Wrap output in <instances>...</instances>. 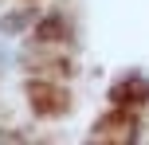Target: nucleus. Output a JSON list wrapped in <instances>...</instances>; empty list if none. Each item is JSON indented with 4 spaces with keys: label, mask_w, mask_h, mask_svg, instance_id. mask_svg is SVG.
Segmentation results:
<instances>
[{
    "label": "nucleus",
    "mask_w": 149,
    "mask_h": 145,
    "mask_svg": "<svg viewBox=\"0 0 149 145\" xmlns=\"http://www.w3.org/2000/svg\"><path fill=\"white\" fill-rule=\"evenodd\" d=\"M28 98H31V106H36V114H39V118H59L63 110L71 106L67 90H63L59 83H47V78L28 83Z\"/></svg>",
    "instance_id": "obj_1"
},
{
    "label": "nucleus",
    "mask_w": 149,
    "mask_h": 145,
    "mask_svg": "<svg viewBox=\"0 0 149 145\" xmlns=\"http://www.w3.org/2000/svg\"><path fill=\"white\" fill-rule=\"evenodd\" d=\"M149 98V83L141 75H130V78H122L118 86H114V102H122V106H137V102H145Z\"/></svg>",
    "instance_id": "obj_2"
},
{
    "label": "nucleus",
    "mask_w": 149,
    "mask_h": 145,
    "mask_svg": "<svg viewBox=\"0 0 149 145\" xmlns=\"http://www.w3.org/2000/svg\"><path fill=\"white\" fill-rule=\"evenodd\" d=\"M94 137H122V141H130V137H134V118L122 114V122L106 118L102 126H94Z\"/></svg>",
    "instance_id": "obj_3"
},
{
    "label": "nucleus",
    "mask_w": 149,
    "mask_h": 145,
    "mask_svg": "<svg viewBox=\"0 0 149 145\" xmlns=\"http://www.w3.org/2000/svg\"><path fill=\"white\" fill-rule=\"evenodd\" d=\"M36 35H39V39H67L71 28H67V20H63V16H47V20L36 28Z\"/></svg>",
    "instance_id": "obj_4"
},
{
    "label": "nucleus",
    "mask_w": 149,
    "mask_h": 145,
    "mask_svg": "<svg viewBox=\"0 0 149 145\" xmlns=\"http://www.w3.org/2000/svg\"><path fill=\"white\" fill-rule=\"evenodd\" d=\"M28 20H31V12H12L4 20V31H20V28H28Z\"/></svg>",
    "instance_id": "obj_5"
}]
</instances>
